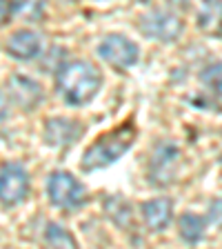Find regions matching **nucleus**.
Instances as JSON below:
<instances>
[{
    "mask_svg": "<svg viewBox=\"0 0 222 249\" xmlns=\"http://www.w3.org/2000/svg\"><path fill=\"white\" fill-rule=\"evenodd\" d=\"M102 87V73L89 60H67L56 71V91L69 107H83Z\"/></svg>",
    "mask_w": 222,
    "mask_h": 249,
    "instance_id": "1",
    "label": "nucleus"
},
{
    "mask_svg": "<svg viewBox=\"0 0 222 249\" xmlns=\"http://www.w3.org/2000/svg\"><path fill=\"white\" fill-rule=\"evenodd\" d=\"M136 136H138V129H136V124L131 120L118 124L116 129L107 131V134L98 136L96 142L87 147L83 160H80L83 171H98L118 162L122 158V154H127L134 147Z\"/></svg>",
    "mask_w": 222,
    "mask_h": 249,
    "instance_id": "2",
    "label": "nucleus"
},
{
    "mask_svg": "<svg viewBox=\"0 0 222 249\" xmlns=\"http://www.w3.org/2000/svg\"><path fill=\"white\" fill-rule=\"evenodd\" d=\"M47 198L62 212H76L89 202V189L69 171H51L47 178Z\"/></svg>",
    "mask_w": 222,
    "mask_h": 249,
    "instance_id": "3",
    "label": "nucleus"
},
{
    "mask_svg": "<svg viewBox=\"0 0 222 249\" xmlns=\"http://www.w3.org/2000/svg\"><path fill=\"white\" fill-rule=\"evenodd\" d=\"M178 165H180V149L171 140L155 142L149 158V182L158 189L173 185L178 176Z\"/></svg>",
    "mask_w": 222,
    "mask_h": 249,
    "instance_id": "4",
    "label": "nucleus"
},
{
    "mask_svg": "<svg viewBox=\"0 0 222 249\" xmlns=\"http://www.w3.org/2000/svg\"><path fill=\"white\" fill-rule=\"evenodd\" d=\"M138 27L149 40L173 42L182 36V31H185V20H182L178 14H173V11L155 9V11H149V14L142 16Z\"/></svg>",
    "mask_w": 222,
    "mask_h": 249,
    "instance_id": "5",
    "label": "nucleus"
},
{
    "mask_svg": "<svg viewBox=\"0 0 222 249\" xmlns=\"http://www.w3.org/2000/svg\"><path fill=\"white\" fill-rule=\"evenodd\" d=\"M98 56L107 62L109 67H114L116 71H124V69L134 67L138 62L140 47L131 38L122 36V34H109L100 40Z\"/></svg>",
    "mask_w": 222,
    "mask_h": 249,
    "instance_id": "6",
    "label": "nucleus"
},
{
    "mask_svg": "<svg viewBox=\"0 0 222 249\" xmlns=\"http://www.w3.org/2000/svg\"><path fill=\"white\" fill-rule=\"evenodd\" d=\"M29 196V174L18 162L0 167V202L5 207H16Z\"/></svg>",
    "mask_w": 222,
    "mask_h": 249,
    "instance_id": "7",
    "label": "nucleus"
},
{
    "mask_svg": "<svg viewBox=\"0 0 222 249\" xmlns=\"http://www.w3.org/2000/svg\"><path fill=\"white\" fill-rule=\"evenodd\" d=\"M85 134V124L80 120H71V118H47L45 120V131L42 138L49 147L53 149H69L83 138Z\"/></svg>",
    "mask_w": 222,
    "mask_h": 249,
    "instance_id": "8",
    "label": "nucleus"
},
{
    "mask_svg": "<svg viewBox=\"0 0 222 249\" xmlns=\"http://www.w3.org/2000/svg\"><path fill=\"white\" fill-rule=\"evenodd\" d=\"M7 87H9L11 100H14L20 109H25V111H34V109H38L40 103H42V98H45L40 85H38L36 80L27 78V76H18V73H14V76L9 78Z\"/></svg>",
    "mask_w": 222,
    "mask_h": 249,
    "instance_id": "9",
    "label": "nucleus"
},
{
    "mask_svg": "<svg viewBox=\"0 0 222 249\" xmlns=\"http://www.w3.org/2000/svg\"><path fill=\"white\" fill-rule=\"evenodd\" d=\"M140 213H142L147 229L155 233L165 231L173 220V202L169 198H154V200H147L140 205Z\"/></svg>",
    "mask_w": 222,
    "mask_h": 249,
    "instance_id": "10",
    "label": "nucleus"
},
{
    "mask_svg": "<svg viewBox=\"0 0 222 249\" xmlns=\"http://www.w3.org/2000/svg\"><path fill=\"white\" fill-rule=\"evenodd\" d=\"M42 49V40L36 31L31 29H20L14 31L7 40V53L16 60H34L40 56Z\"/></svg>",
    "mask_w": 222,
    "mask_h": 249,
    "instance_id": "11",
    "label": "nucleus"
},
{
    "mask_svg": "<svg viewBox=\"0 0 222 249\" xmlns=\"http://www.w3.org/2000/svg\"><path fill=\"white\" fill-rule=\"evenodd\" d=\"M102 207H104V213L109 216V220L116 227L134 229V207H131V202L124 196H118V194L102 196Z\"/></svg>",
    "mask_w": 222,
    "mask_h": 249,
    "instance_id": "12",
    "label": "nucleus"
},
{
    "mask_svg": "<svg viewBox=\"0 0 222 249\" xmlns=\"http://www.w3.org/2000/svg\"><path fill=\"white\" fill-rule=\"evenodd\" d=\"M198 25L207 36H222V0H205L198 9Z\"/></svg>",
    "mask_w": 222,
    "mask_h": 249,
    "instance_id": "13",
    "label": "nucleus"
},
{
    "mask_svg": "<svg viewBox=\"0 0 222 249\" xmlns=\"http://www.w3.org/2000/svg\"><path fill=\"white\" fill-rule=\"evenodd\" d=\"M178 229H180V238L185 240L187 245H196V243H200L202 236H205L207 220L202 216H198V213L187 212V213H182L180 220H178Z\"/></svg>",
    "mask_w": 222,
    "mask_h": 249,
    "instance_id": "14",
    "label": "nucleus"
},
{
    "mask_svg": "<svg viewBox=\"0 0 222 249\" xmlns=\"http://www.w3.org/2000/svg\"><path fill=\"white\" fill-rule=\"evenodd\" d=\"M45 243L49 245V247H62V249H73L78 247L76 238L71 236V231H67V229L62 227V225L58 223H49L45 229Z\"/></svg>",
    "mask_w": 222,
    "mask_h": 249,
    "instance_id": "15",
    "label": "nucleus"
},
{
    "mask_svg": "<svg viewBox=\"0 0 222 249\" xmlns=\"http://www.w3.org/2000/svg\"><path fill=\"white\" fill-rule=\"evenodd\" d=\"M14 16H20L25 20L36 22L45 14V0H11Z\"/></svg>",
    "mask_w": 222,
    "mask_h": 249,
    "instance_id": "16",
    "label": "nucleus"
},
{
    "mask_svg": "<svg viewBox=\"0 0 222 249\" xmlns=\"http://www.w3.org/2000/svg\"><path fill=\"white\" fill-rule=\"evenodd\" d=\"M200 80L207 85L211 91H216L218 96H222V62H216L211 67H207L200 73Z\"/></svg>",
    "mask_w": 222,
    "mask_h": 249,
    "instance_id": "17",
    "label": "nucleus"
},
{
    "mask_svg": "<svg viewBox=\"0 0 222 249\" xmlns=\"http://www.w3.org/2000/svg\"><path fill=\"white\" fill-rule=\"evenodd\" d=\"M209 220H211L216 227L222 229V198L211 202V207H209Z\"/></svg>",
    "mask_w": 222,
    "mask_h": 249,
    "instance_id": "18",
    "label": "nucleus"
},
{
    "mask_svg": "<svg viewBox=\"0 0 222 249\" xmlns=\"http://www.w3.org/2000/svg\"><path fill=\"white\" fill-rule=\"evenodd\" d=\"M11 16H14V5H11V0H0V25H5Z\"/></svg>",
    "mask_w": 222,
    "mask_h": 249,
    "instance_id": "19",
    "label": "nucleus"
},
{
    "mask_svg": "<svg viewBox=\"0 0 222 249\" xmlns=\"http://www.w3.org/2000/svg\"><path fill=\"white\" fill-rule=\"evenodd\" d=\"M5 118H7V98L0 91V120H5Z\"/></svg>",
    "mask_w": 222,
    "mask_h": 249,
    "instance_id": "20",
    "label": "nucleus"
},
{
    "mask_svg": "<svg viewBox=\"0 0 222 249\" xmlns=\"http://www.w3.org/2000/svg\"><path fill=\"white\" fill-rule=\"evenodd\" d=\"M136 2H149V0H136Z\"/></svg>",
    "mask_w": 222,
    "mask_h": 249,
    "instance_id": "21",
    "label": "nucleus"
}]
</instances>
